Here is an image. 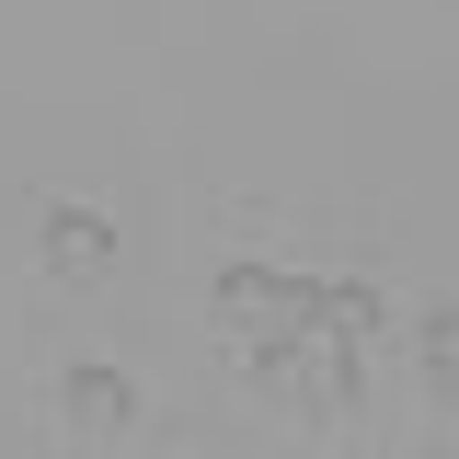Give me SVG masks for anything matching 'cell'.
I'll return each mask as SVG.
<instances>
[{
    "mask_svg": "<svg viewBox=\"0 0 459 459\" xmlns=\"http://www.w3.org/2000/svg\"><path fill=\"white\" fill-rule=\"evenodd\" d=\"M69 425H81V437H115V425H126V379L81 368V379H69Z\"/></svg>",
    "mask_w": 459,
    "mask_h": 459,
    "instance_id": "cell-2",
    "label": "cell"
},
{
    "mask_svg": "<svg viewBox=\"0 0 459 459\" xmlns=\"http://www.w3.org/2000/svg\"><path fill=\"white\" fill-rule=\"evenodd\" d=\"M47 264H57V276H104V264H115V230L81 219V207H57V219H47Z\"/></svg>",
    "mask_w": 459,
    "mask_h": 459,
    "instance_id": "cell-1",
    "label": "cell"
}]
</instances>
